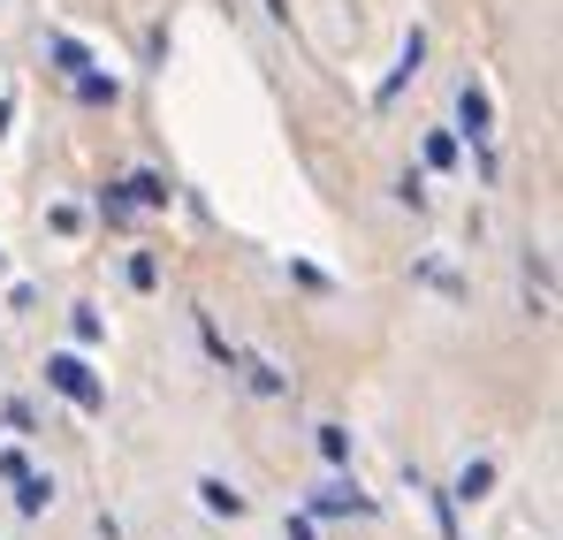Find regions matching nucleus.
<instances>
[{"label":"nucleus","instance_id":"obj_17","mask_svg":"<svg viewBox=\"0 0 563 540\" xmlns=\"http://www.w3.org/2000/svg\"><path fill=\"white\" fill-rule=\"evenodd\" d=\"M99 213H107V221H114V229H122V221H130V213H137V206H130V198H122V190H107V198H99Z\"/></svg>","mask_w":563,"mask_h":540},{"label":"nucleus","instance_id":"obj_7","mask_svg":"<svg viewBox=\"0 0 563 540\" xmlns=\"http://www.w3.org/2000/svg\"><path fill=\"white\" fill-rule=\"evenodd\" d=\"M487 487H495V464H487V456H472L465 472H457V495H450V503H479Z\"/></svg>","mask_w":563,"mask_h":540},{"label":"nucleus","instance_id":"obj_3","mask_svg":"<svg viewBox=\"0 0 563 540\" xmlns=\"http://www.w3.org/2000/svg\"><path fill=\"white\" fill-rule=\"evenodd\" d=\"M419 62H427V31H419V23H411V31H404V54H396V69H388V85L374 91L380 107H388V99H396V91L411 85V77H419Z\"/></svg>","mask_w":563,"mask_h":540},{"label":"nucleus","instance_id":"obj_10","mask_svg":"<svg viewBox=\"0 0 563 540\" xmlns=\"http://www.w3.org/2000/svg\"><path fill=\"white\" fill-rule=\"evenodd\" d=\"M114 77H99V69H85V77H77V99H85V107H114Z\"/></svg>","mask_w":563,"mask_h":540},{"label":"nucleus","instance_id":"obj_9","mask_svg":"<svg viewBox=\"0 0 563 540\" xmlns=\"http://www.w3.org/2000/svg\"><path fill=\"white\" fill-rule=\"evenodd\" d=\"M122 198L145 206V213H161V206H168V183H161V176H130V183H122Z\"/></svg>","mask_w":563,"mask_h":540},{"label":"nucleus","instance_id":"obj_12","mask_svg":"<svg viewBox=\"0 0 563 540\" xmlns=\"http://www.w3.org/2000/svg\"><path fill=\"white\" fill-rule=\"evenodd\" d=\"M427 168H457V130H434L427 137Z\"/></svg>","mask_w":563,"mask_h":540},{"label":"nucleus","instance_id":"obj_19","mask_svg":"<svg viewBox=\"0 0 563 540\" xmlns=\"http://www.w3.org/2000/svg\"><path fill=\"white\" fill-rule=\"evenodd\" d=\"M0 267H8V260H0Z\"/></svg>","mask_w":563,"mask_h":540},{"label":"nucleus","instance_id":"obj_8","mask_svg":"<svg viewBox=\"0 0 563 540\" xmlns=\"http://www.w3.org/2000/svg\"><path fill=\"white\" fill-rule=\"evenodd\" d=\"M46 503H54V480H38V472H23V480H15V510H23V518H38Z\"/></svg>","mask_w":563,"mask_h":540},{"label":"nucleus","instance_id":"obj_5","mask_svg":"<svg viewBox=\"0 0 563 540\" xmlns=\"http://www.w3.org/2000/svg\"><path fill=\"white\" fill-rule=\"evenodd\" d=\"M46 54H54V69H62V77H85V69H92V54H85L69 31H54V38H46Z\"/></svg>","mask_w":563,"mask_h":540},{"label":"nucleus","instance_id":"obj_6","mask_svg":"<svg viewBox=\"0 0 563 540\" xmlns=\"http://www.w3.org/2000/svg\"><path fill=\"white\" fill-rule=\"evenodd\" d=\"M198 503H206L213 518H244V495H236L229 480H198Z\"/></svg>","mask_w":563,"mask_h":540},{"label":"nucleus","instance_id":"obj_2","mask_svg":"<svg viewBox=\"0 0 563 540\" xmlns=\"http://www.w3.org/2000/svg\"><path fill=\"white\" fill-rule=\"evenodd\" d=\"M457 130H465L472 145H487V137H495V91L479 85V77L457 85Z\"/></svg>","mask_w":563,"mask_h":540},{"label":"nucleus","instance_id":"obj_18","mask_svg":"<svg viewBox=\"0 0 563 540\" xmlns=\"http://www.w3.org/2000/svg\"><path fill=\"white\" fill-rule=\"evenodd\" d=\"M267 15H275V23H289V0H267Z\"/></svg>","mask_w":563,"mask_h":540},{"label":"nucleus","instance_id":"obj_14","mask_svg":"<svg viewBox=\"0 0 563 540\" xmlns=\"http://www.w3.org/2000/svg\"><path fill=\"white\" fill-rule=\"evenodd\" d=\"M320 456H328V464H351V434H343V427H320Z\"/></svg>","mask_w":563,"mask_h":540},{"label":"nucleus","instance_id":"obj_11","mask_svg":"<svg viewBox=\"0 0 563 540\" xmlns=\"http://www.w3.org/2000/svg\"><path fill=\"white\" fill-rule=\"evenodd\" d=\"M244 373H252V388H260V396H289V381H282L267 359H244Z\"/></svg>","mask_w":563,"mask_h":540},{"label":"nucleus","instance_id":"obj_1","mask_svg":"<svg viewBox=\"0 0 563 540\" xmlns=\"http://www.w3.org/2000/svg\"><path fill=\"white\" fill-rule=\"evenodd\" d=\"M46 388H62L77 411H107V388H99V373L77 359V351H54V359H46Z\"/></svg>","mask_w":563,"mask_h":540},{"label":"nucleus","instance_id":"obj_4","mask_svg":"<svg viewBox=\"0 0 563 540\" xmlns=\"http://www.w3.org/2000/svg\"><path fill=\"white\" fill-rule=\"evenodd\" d=\"M343 510H351V518H366L374 503H366V495H358L351 480H328V487L312 495V518H343Z\"/></svg>","mask_w":563,"mask_h":540},{"label":"nucleus","instance_id":"obj_16","mask_svg":"<svg viewBox=\"0 0 563 540\" xmlns=\"http://www.w3.org/2000/svg\"><path fill=\"white\" fill-rule=\"evenodd\" d=\"M427 503H434V526H442V540H457V503H450V495H427Z\"/></svg>","mask_w":563,"mask_h":540},{"label":"nucleus","instance_id":"obj_15","mask_svg":"<svg viewBox=\"0 0 563 540\" xmlns=\"http://www.w3.org/2000/svg\"><path fill=\"white\" fill-rule=\"evenodd\" d=\"M69 328H77V343H99V335H107V320H99L92 305H77V320H69Z\"/></svg>","mask_w":563,"mask_h":540},{"label":"nucleus","instance_id":"obj_13","mask_svg":"<svg viewBox=\"0 0 563 540\" xmlns=\"http://www.w3.org/2000/svg\"><path fill=\"white\" fill-rule=\"evenodd\" d=\"M130 289H161V260H153V252L130 260Z\"/></svg>","mask_w":563,"mask_h":540}]
</instances>
